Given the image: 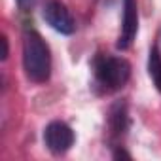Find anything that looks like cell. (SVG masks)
<instances>
[{
  "instance_id": "6da1fadb",
  "label": "cell",
  "mask_w": 161,
  "mask_h": 161,
  "mask_svg": "<svg viewBox=\"0 0 161 161\" xmlns=\"http://www.w3.org/2000/svg\"><path fill=\"white\" fill-rule=\"evenodd\" d=\"M23 66L27 76L36 84H42L51 74V53L46 40L36 31L23 34Z\"/></svg>"
},
{
  "instance_id": "7a4b0ae2",
  "label": "cell",
  "mask_w": 161,
  "mask_h": 161,
  "mask_svg": "<svg viewBox=\"0 0 161 161\" xmlns=\"http://www.w3.org/2000/svg\"><path fill=\"white\" fill-rule=\"evenodd\" d=\"M93 68L97 82L110 91L121 89L131 76V64L125 59L114 55H99L93 63Z\"/></svg>"
},
{
  "instance_id": "3957f363",
  "label": "cell",
  "mask_w": 161,
  "mask_h": 161,
  "mask_svg": "<svg viewBox=\"0 0 161 161\" xmlns=\"http://www.w3.org/2000/svg\"><path fill=\"white\" fill-rule=\"evenodd\" d=\"M44 19L46 23L55 29L57 32L61 34H72L74 29H76V23H74V17L72 14L66 10L64 4H61L59 0H47L44 4Z\"/></svg>"
},
{
  "instance_id": "277c9868",
  "label": "cell",
  "mask_w": 161,
  "mask_h": 161,
  "mask_svg": "<svg viewBox=\"0 0 161 161\" xmlns=\"http://www.w3.org/2000/svg\"><path fill=\"white\" fill-rule=\"evenodd\" d=\"M44 142L53 153H64L74 144V131L63 121H51L44 131Z\"/></svg>"
},
{
  "instance_id": "5b68a950",
  "label": "cell",
  "mask_w": 161,
  "mask_h": 161,
  "mask_svg": "<svg viewBox=\"0 0 161 161\" xmlns=\"http://www.w3.org/2000/svg\"><path fill=\"white\" fill-rule=\"evenodd\" d=\"M138 31V8L136 0H123V21H121V34L118 40L119 49H127L135 40Z\"/></svg>"
},
{
  "instance_id": "8992f818",
  "label": "cell",
  "mask_w": 161,
  "mask_h": 161,
  "mask_svg": "<svg viewBox=\"0 0 161 161\" xmlns=\"http://www.w3.org/2000/svg\"><path fill=\"white\" fill-rule=\"evenodd\" d=\"M148 74H150V78H152L155 89L161 93V53H159L157 46H153V47L150 49V57H148Z\"/></svg>"
},
{
  "instance_id": "52a82bcc",
  "label": "cell",
  "mask_w": 161,
  "mask_h": 161,
  "mask_svg": "<svg viewBox=\"0 0 161 161\" xmlns=\"http://www.w3.org/2000/svg\"><path fill=\"white\" fill-rule=\"evenodd\" d=\"M127 108L125 104H116L110 112V127H112V133L116 135H121L125 133L127 129Z\"/></svg>"
},
{
  "instance_id": "ba28073f",
  "label": "cell",
  "mask_w": 161,
  "mask_h": 161,
  "mask_svg": "<svg viewBox=\"0 0 161 161\" xmlns=\"http://www.w3.org/2000/svg\"><path fill=\"white\" fill-rule=\"evenodd\" d=\"M34 2H36V0H17V6L21 10H31L34 6Z\"/></svg>"
},
{
  "instance_id": "9c48e42d",
  "label": "cell",
  "mask_w": 161,
  "mask_h": 161,
  "mask_svg": "<svg viewBox=\"0 0 161 161\" xmlns=\"http://www.w3.org/2000/svg\"><path fill=\"white\" fill-rule=\"evenodd\" d=\"M0 44H2V55H0V57H2V61H4L8 57V38L2 36V38H0Z\"/></svg>"
},
{
  "instance_id": "30bf717a",
  "label": "cell",
  "mask_w": 161,
  "mask_h": 161,
  "mask_svg": "<svg viewBox=\"0 0 161 161\" xmlns=\"http://www.w3.org/2000/svg\"><path fill=\"white\" fill-rule=\"evenodd\" d=\"M116 157H129V153H125V152L121 150V152H116Z\"/></svg>"
}]
</instances>
